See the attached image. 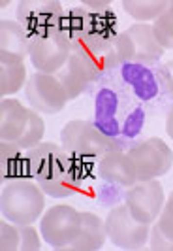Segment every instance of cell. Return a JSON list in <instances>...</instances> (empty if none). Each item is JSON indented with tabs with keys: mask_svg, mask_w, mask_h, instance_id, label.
Returning a JSON list of instances; mask_svg holds the SVG:
<instances>
[{
	"mask_svg": "<svg viewBox=\"0 0 173 251\" xmlns=\"http://www.w3.org/2000/svg\"><path fill=\"white\" fill-rule=\"evenodd\" d=\"M92 117L90 121L100 132L109 138L119 151H128L141 140L151 112L134 100L113 75L96 81L90 91Z\"/></svg>",
	"mask_w": 173,
	"mask_h": 251,
	"instance_id": "obj_1",
	"label": "cell"
},
{
	"mask_svg": "<svg viewBox=\"0 0 173 251\" xmlns=\"http://www.w3.org/2000/svg\"><path fill=\"white\" fill-rule=\"evenodd\" d=\"M32 168V179L51 199H70L81 191L68 170V153L55 142H42L26 151Z\"/></svg>",
	"mask_w": 173,
	"mask_h": 251,
	"instance_id": "obj_2",
	"label": "cell"
},
{
	"mask_svg": "<svg viewBox=\"0 0 173 251\" xmlns=\"http://www.w3.org/2000/svg\"><path fill=\"white\" fill-rule=\"evenodd\" d=\"M111 75L134 100L143 104L151 113L168 108L170 99L164 89L160 64H145L132 61V63L121 64Z\"/></svg>",
	"mask_w": 173,
	"mask_h": 251,
	"instance_id": "obj_3",
	"label": "cell"
},
{
	"mask_svg": "<svg viewBox=\"0 0 173 251\" xmlns=\"http://www.w3.org/2000/svg\"><path fill=\"white\" fill-rule=\"evenodd\" d=\"M45 197L34 179L4 181L0 187V214L10 223L32 225L43 215Z\"/></svg>",
	"mask_w": 173,
	"mask_h": 251,
	"instance_id": "obj_4",
	"label": "cell"
},
{
	"mask_svg": "<svg viewBox=\"0 0 173 251\" xmlns=\"http://www.w3.org/2000/svg\"><path fill=\"white\" fill-rule=\"evenodd\" d=\"M66 68L90 91L96 81L113 74L109 46L92 40L88 34H83L70 46V59L66 63Z\"/></svg>",
	"mask_w": 173,
	"mask_h": 251,
	"instance_id": "obj_5",
	"label": "cell"
},
{
	"mask_svg": "<svg viewBox=\"0 0 173 251\" xmlns=\"http://www.w3.org/2000/svg\"><path fill=\"white\" fill-rule=\"evenodd\" d=\"M61 146L68 155L92 157L98 161L111 151H119L111 140L106 138L94 123L86 119H74L62 126Z\"/></svg>",
	"mask_w": 173,
	"mask_h": 251,
	"instance_id": "obj_6",
	"label": "cell"
},
{
	"mask_svg": "<svg viewBox=\"0 0 173 251\" xmlns=\"http://www.w3.org/2000/svg\"><path fill=\"white\" fill-rule=\"evenodd\" d=\"M64 12L61 0H21L17 2L15 21L25 28L30 42L57 32V26Z\"/></svg>",
	"mask_w": 173,
	"mask_h": 251,
	"instance_id": "obj_7",
	"label": "cell"
},
{
	"mask_svg": "<svg viewBox=\"0 0 173 251\" xmlns=\"http://www.w3.org/2000/svg\"><path fill=\"white\" fill-rule=\"evenodd\" d=\"M136 164L137 181H149L166 176L173 166V151L162 138H141L128 150Z\"/></svg>",
	"mask_w": 173,
	"mask_h": 251,
	"instance_id": "obj_8",
	"label": "cell"
},
{
	"mask_svg": "<svg viewBox=\"0 0 173 251\" xmlns=\"http://www.w3.org/2000/svg\"><path fill=\"white\" fill-rule=\"evenodd\" d=\"M81 230V212L74 206L57 204L40 219V234L51 248H70Z\"/></svg>",
	"mask_w": 173,
	"mask_h": 251,
	"instance_id": "obj_9",
	"label": "cell"
},
{
	"mask_svg": "<svg viewBox=\"0 0 173 251\" xmlns=\"http://www.w3.org/2000/svg\"><path fill=\"white\" fill-rule=\"evenodd\" d=\"M106 221V230L108 238L115 248L121 250H139L149 242L151 234V225H145L137 221L134 215L130 214L126 204H119L109 210Z\"/></svg>",
	"mask_w": 173,
	"mask_h": 251,
	"instance_id": "obj_10",
	"label": "cell"
},
{
	"mask_svg": "<svg viewBox=\"0 0 173 251\" xmlns=\"http://www.w3.org/2000/svg\"><path fill=\"white\" fill-rule=\"evenodd\" d=\"M124 204L128 206L130 214L134 215L137 221H141L145 225H154L164 210L166 193L158 179L137 181L136 185L126 189Z\"/></svg>",
	"mask_w": 173,
	"mask_h": 251,
	"instance_id": "obj_11",
	"label": "cell"
},
{
	"mask_svg": "<svg viewBox=\"0 0 173 251\" xmlns=\"http://www.w3.org/2000/svg\"><path fill=\"white\" fill-rule=\"evenodd\" d=\"M25 95L30 108L38 113H47V115L61 113L68 104V97L61 81L53 74L34 72L26 79Z\"/></svg>",
	"mask_w": 173,
	"mask_h": 251,
	"instance_id": "obj_12",
	"label": "cell"
},
{
	"mask_svg": "<svg viewBox=\"0 0 173 251\" xmlns=\"http://www.w3.org/2000/svg\"><path fill=\"white\" fill-rule=\"evenodd\" d=\"M28 59L36 72L55 75L70 59V42L64 40L59 32H53L45 38H36L30 42Z\"/></svg>",
	"mask_w": 173,
	"mask_h": 251,
	"instance_id": "obj_13",
	"label": "cell"
},
{
	"mask_svg": "<svg viewBox=\"0 0 173 251\" xmlns=\"http://www.w3.org/2000/svg\"><path fill=\"white\" fill-rule=\"evenodd\" d=\"M86 12V34L100 44H108L119 34V17L109 0H79L77 2Z\"/></svg>",
	"mask_w": 173,
	"mask_h": 251,
	"instance_id": "obj_14",
	"label": "cell"
},
{
	"mask_svg": "<svg viewBox=\"0 0 173 251\" xmlns=\"http://www.w3.org/2000/svg\"><path fill=\"white\" fill-rule=\"evenodd\" d=\"M98 177L115 185L130 189L137 183L136 164L130 159L128 151H111L98 161Z\"/></svg>",
	"mask_w": 173,
	"mask_h": 251,
	"instance_id": "obj_15",
	"label": "cell"
},
{
	"mask_svg": "<svg viewBox=\"0 0 173 251\" xmlns=\"http://www.w3.org/2000/svg\"><path fill=\"white\" fill-rule=\"evenodd\" d=\"M134 50V61L145 64H160L166 50L158 44L151 23H134L124 30Z\"/></svg>",
	"mask_w": 173,
	"mask_h": 251,
	"instance_id": "obj_16",
	"label": "cell"
},
{
	"mask_svg": "<svg viewBox=\"0 0 173 251\" xmlns=\"http://www.w3.org/2000/svg\"><path fill=\"white\" fill-rule=\"evenodd\" d=\"M13 179H32V168L26 150L15 142L0 140V183Z\"/></svg>",
	"mask_w": 173,
	"mask_h": 251,
	"instance_id": "obj_17",
	"label": "cell"
},
{
	"mask_svg": "<svg viewBox=\"0 0 173 251\" xmlns=\"http://www.w3.org/2000/svg\"><path fill=\"white\" fill-rule=\"evenodd\" d=\"M30 119V110L15 99H2L0 102V140L17 142L25 134Z\"/></svg>",
	"mask_w": 173,
	"mask_h": 251,
	"instance_id": "obj_18",
	"label": "cell"
},
{
	"mask_svg": "<svg viewBox=\"0 0 173 251\" xmlns=\"http://www.w3.org/2000/svg\"><path fill=\"white\" fill-rule=\"evenodd\" d=\"M25 59L8 51H0V95L10 97L26 85Z\"/></svg>",
	"mask_w": 173,
	"mask_h": 251,
	"instance_id": "obj_19",
	"label": "cell"
},
{
	"mask_svg": "<svg viewBox=\"0 0 173 251\" xmlns=\"http://www.w3.org/2000/svg\"><path fill=\"white\" fill-rule=\"evenodd\" d=\"M108 240L106 221L92 212H81V230L70 246V250H102Z\"/></svg>",
	"mask_w": 173,
	"mask_h": 251,
	"instance_id": "obj_20",
	"label": "cell"
},
{
	"mask_svg": "<svg viewBox=\"0 0 173 251\" xmlns=\"http://www.w3.org/2000/svg\"><path fill=\"white\" fill-rule=\"evenodd\" d=\"M0 51H8L23 59L28 57L30 38L17 21L6 19V17L0 19Z\"/></svg>",
	"mask_w": 173,
	"mask_h": 251,
	"instance_id": "obj_21",
	"label": "cell"
},
{
	"mask_svg": "<svg viewBox=\"0 0 173 251\" xmlns=\"http://www.w3.org/2000/svg\"><path fill=\"white\" fill-rule=\"evenodd\" d=\"M57 32L64 40L70 42V46L75 40L86 34V12L75 2V4H64V12L61 15V21L57 26Z\"/></svg>",
	"mask_w": 173,
	"mask_h": 251,
	"instance_id": "obj_22",
	"label": "cell"
},
{
	"mask_svg": "<svg viewBox=\"0 0 173 251\" xmlns=\"http://www.w3.org/2000/svg\"><path fill=\"white\" fill-rule=\"evenodd\" d=\"M121 6L136 21L149 23V21H156L170 8V2L168 0H123Z\"/></svg>",
	"mask_w": 173,
	"mask_h": 251,
	"instance_id": "obj_23",
	"label": "cell"
},
{
	"mask_svg": "<svg viewBox=\"0 0 173 251\" xmlns=\"http://www.w3.org/2000/svg\"><path fill=\"white\" fill-rule=\"evenodd\" d=\"M86 191H90V199L94 201V204H98L100 208H108V210L123 204L124 197H126V187L104 181L100 177H96Z\"/></svg>",
	"mask_w": 173,
	"mask_h": 251,
	"instance_id": "obj_24",
	"label": "cell"
},
{
	"mask_svg": "<svg viewBox=\"0 0 173 251\" xmlns=\"http://www.w3.org/2000/svg\"><path fill=\"white\" fill-rule=\"evenodd\" d=\"M43 136H45V121L42 119V115L38 112L30 110V119H28L25 134L17 140L15 144L28 151V150H32V148H36V146H40Z\"/></svg>",
	"mask_w": 173,
	"mask_h": 251,
	"instance_id": "obj_25",
	"label": "cell"
},
{
	"mask_svg": "<svg viewBox=\"0 0 173 251\" xmlns=\"http://www.w3.org/2000/svg\"><path fill=\"white\" fill-rule=\"evenodd\" d=\"M152 32L164 50H173V4L170 2V8L162 13L156 21L151 23Z\"/></svg>",
	"mask_w": 173,
	"mask_h": 251,
	"instance_id": "obj_26",
	"label": "cell"
},
{
	"mask_svg": "<svg viewBox=\"0 0 173 251\" xmlns=\"http://www.w3.org/2000/svg\"><path fill=\"white\" fill-rule=\"evenodd\" d=\"M57 79L61 81L62 89H64V93H66V97H68V100H75V99H79V97H83L85 93H88V87H86L85 83L81 81V79H77L66 66L57 72Z\"/></svg>",
	"mask_w": 173,
	"mask_h": 251,
	"instance_id": "obj_27",
	"label": "cell"
},
{
	"mask_svg": "<svg viewBox=\"0 0 173 251\" xmlns=\"http://www.w3.org/2000/svg\"><path fill=\"white\" fill-rule=\"evenodd\" d=\"M0 248L4 251L8 250H21V225L2 221L0 225Z\"/></svg>",
	"mask_w": 173,
	"mask_h": 251,
	"instance_id": "obj_28",
	"label": "cell"
},
{
	"mask_svg": "<svg viewBox=\"0 0 173 251\" xmlns=\"http://www.w3.org/2000/svg\"><path fill=\"white\" fill-rule=\"evenodd\" d=\"M156 225L160 226V230L168 238L173 240V191L170 193V197L166 199L164 210H162L160 217L156 219Z\"/></svg>",
	"mask_w": 173,
	"mask_h": 251,
	"instance_id": "obj_29",
	"label": "cell"
},
{
	"mask_svg": "<svg viewBox=\"0 0 173 251\" xmlns=\"http://www.w3.org/2000/svg\"><path fill=\"white\" fill-rule=\"evenodd\" d=\"M149 244L152 250H173V240L168 238L160 230V226L154 225L151 226V234H149Z\"/></svg>",
	"mask_w": 173,
	"mask_h": 251,
	"instance_id": "obj_30",
	"label": "cell"
},
{
	"mask_svg": "<svg viewBox=\"0 0 173 251\" xmlns=\"http://www.w3.org/2000/svg\"><path fill=\"white\" fill-rule=\"evenodd\" d=\"M21 250H40V236L32 225H21Z\"/></svg>",
	"mask_w": 173,
	"mask_h": 251,
	"instance_id": "obj_31",
	"label": "cell"
},
{
	"mask_svg": "<svg viewBox=\"0 0 173 251\" xmlns=\"http://www.w3.org/2000/svg\"><path fill=\"white\" fill-rule=\"evenodd\" d=\"M160 74H162V79H164L166 95H168L170 102H173V61L160 63Z\"/></svg>",
	"mask_w": 173,
	"mask_h": 251,
	"instance_id": "obj_32",
	"label": "cell"
},
{
	"mask_svg": "<svg viewBox=\"0 0 173 251\" xmlns=\"http://www.w3.org/2000/svg\"><path fill=\"white\" fill-rule=\"evenodd\" d=\"M166 132L173 140V104L168 106V112H166Z\"/></svg>",
	"mask_w": 173,
	"mask_h": 251,
	"instance_id": "obj_33",
	"label": "cell"
},
{
	"mask_svg": "<svg viewBox=\"0 0 173 251\" xmlns=\"http://www.w3.org/2000/svg\"><path fill=\"white\" fill-rule=\"evenodd\" d=\"M172 4H173V2H172Z\"/></svg>",
	"mask_w": 173,
	"mask_h": 251,
	"instance_id": "obj_34",
	"label": "cell"
}]
</instances>
